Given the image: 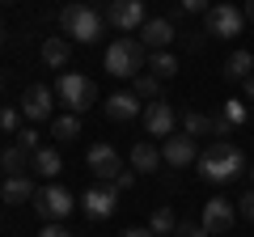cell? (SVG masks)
I'll use <instances>...</instances> for the list:
<instances>
[{
	"label": "cell",
	"instance_id": "6da1fadb",
	"mask_svg": "<svg viewBox=\"0 0 254 237\" xmlns=\"http://www.w3.org/2000/svg\"><path fill=\"white\" fill-rule=\"evenodd\" d=\"M195 165H199V178H208V182H233L237 174L246 170V157L233 140H212V148L199 153Z\"/></svg>",
	"mask_w": 254,
	"mask_h": 237
},
{
	"label": "cell",
	"instance_id": "7a4b0ae2",
	"mask_svg": "<svg viewBox=\"0 0 254 237\" xmlns=\"http://www.w3.org/2000/svg\"><path fill=\"white\" fill-rule=\"evenodd\" d=\"M102 26H106V13H98L93 4H85V0H72V4L60 9V30L68 38H76V43H98Z\"/></svg>",
	"mask_w": 254,
	"mask_h": 237
},
{
	"label": "cell",
	"instance_id": "3957f363",
	"mask_svg": "<svg viewBox=\"0 0 254 237\" xmlns=\"http://www.w3.org/2000/svg\"><path fill=\"white\" fill-rule=\"evenodd\" d=\"M102 64H106V72L110 76H123V81H136L140 72H144V43L140 38H131V34H123V38H115V43L106 47V55H102Z\"/></svg>",
	"mask_w": 254,
	"mask_h": 237
},
{
	"label": "cell",
	"instance_id": "277c9868",
	"mask_svg": "<svg viewBox=\"0 0 254 237\" xmlns=\"http://www.w3.org/2000/svg\"><path fill=\"white\" fill-rule=\"evenodd\" d=\"M55 98L68 106V115H85V110L98 102V85H93L89 76H81V72H64L60 81H55Z\"/></svg>",
	"mask_w": 254,
	"mask_h": 237
},
{
	"label": "cell",
	"instance_id": "5b68a950",
	"mask_svg": "<svg viewBox=\"0 0 254 237\" xmlns=\"http://www.w3.org/2000/svg\"><path fill=\"white\" fill-rule=\"evenodd\" d=\"M203 26H208L212 38H237V34H242V26H246V13L225 0V4H212V9L203 13Z\"/></svg>",
	"mask_w": 254,
	"mask_h": 237
},
{
	"label": "cell",
	"instance_id": "8992f818",
	"mask_svg": "<svg viewBox=\"0 0 254 237\" xmlns=\"http://www.w3.org/2000/svg\"><path fill=\"white\" fill-rule=\"evenodd\" d=\"M34 208H38L43 220H64V216H72L76 199H72V191H64V186H43V191L34 195Z\"/></svg>",
	"mask_w": 254,
	"mask_h": 237
},
{
	"label": "cell",
	"instance_id": "52a82bcc",
	"mask_svg": "<svg viewBox=\"0 0 254 237\" xmlns=\"http://www.w3.org/2000/svg\"><path fill=\"white\" fill-rule=\"evenodd\" d=\"M106 21L115 30H123V34L140 30L144 26V0H110L106 4Z\"/></svg>",
	"mask_w": 254,
	"mask_h": 237
},
{
	"label": "cell",
	"instance_id": "ba28073f",
	"mask_svg": "<svg viewBox=\"0 0 254 237\" xmlns=\"http://www.w3.org/2000/svg\"><path fill=\"white\" fill-rule=\"evenodd\" d=\"M161 161L165 165H174V170H187V165H195L199 161V148H195V136H165V144H161Z\"/></svg>",
	"mask_w": 254,
	"mask_h": 237
},
{
	"label": "cell",
	"instance_id": "9c48e42d",
	"mask_svg": "<svg viewBox=\"0 0 254 237\" xmlns=\"http://www.w3.org/2000/svg\"><path fill=\"white\" fill-rule=\"evenodd\" d=\"M115 208H119V191H115V186H89V191L81 195V212L89 220L115 216Z\"/></svg>",
	"mask_w": 254,
	"mask_h": 237
},
{
	"label": "cell",
	"instance_id": "30bf717a",
	"mask_svg": "<svg viewBox=\"0 0 254 237\" xmlns=\"http://www.w3.org/2000/svg\"><path fill=\"white\" fill-rule=\"evenodd\" d=\"M51 110H55V93L47 89V85H30V89L21 93V115H26L30 123L51 118Z\"/></svg>",
	"mask_w": 254,
	"mask_h": 237
},
{
	"label": "cell",
	"instance_id": "8fae6325",
	"mask_svg": "<svg viewBox=\"0 0 254 237\" xmlns=\"http://www.w3.org/2000/svg\"><path fill=\"white\" fill-rule=\"evenodd\" d=\"M208 233H229V229L237 225V212L229 199H220V195H212L208 203H203V220H199Z\"/></svg>",
	"mask_w": 254,
	"mask_h": 237
},
{
	"label": "cell",
	"instance_id": "7c38bea8",
	"mask_svg": "<svg viewBox=\"0 0 254 237\" xmlns=\"http://www.w3.org/2000/svg\"><path fill=\"white\" fill-rule=\"evenodd\" d=\"M174 123H178V118H174V106H170V102H161V98H157V102H148V106H144V131H148V136H174Z\"/></svg>",
	"mask_w": 254,
	"mask_h": 237
},
{
	"label": "cell",
	"instance_id": "4fadbf2b",
	"mask_svg": "<svg viewBox=\"0 0 254 237\" xmlns=\"http://www.w3.org/2000/svg\"><path fill=\"white\" fill-rule=\"evenodd\" d=\"M89 170L98 174L102 182H115L123 174V161H119V153L110 144H89Z\"/></svg>",
	"mask_w": 254,
	"mask_h": 237
},
{
	"label": "cell",
	"instance_id": "5bb4252c",
	"mask_svg": "<svg viewBox=\"0 0 254 237\" xmlns=\"http://www.w3.org/2000/svg\"><path fill=\"white\" fill-rule=\"evenodd\" d=\"M140 43H144V51H165V47L178 38V30H174V21H165V17H153V21H144L140 26Z\"/></svg>",
	"mask_w": 254,
	"mask_h": 237
},
{
	"label": "cell",
	"instance_id": "9a60e30c",
	"mask_svg": "<svg viewBox=\"0 0 254 237\" xmlns=\"http://www.w3.org/2000/svg\"><path fill=\"white\" fill-rule=\"evenodd\" d=\"M136 115H144V106H140L136 93L119 89V93H110V98H106V118H115V123H131Z\"/></svg>",
	"mask_w": 254,
	"mask_h": 237
},
{
	"label": "cell",
	"instance_id": "2e32d148",
	"mask_svg": "<svg viewBox=\"0 0 254 237\" xmlns=\"http://www.w3.org/2000/svg\"><path fill=\"white\" fill-rule=\"evenodd\" d=\"M34 195L38 191H34V178H30V174H9L4 186H0V199L9 203V208H13V203H30Z\"/></svg>",
	"mask_w": 254,
	"mask_h": 237
},
{
	"label": "cell",
	"instance_id": "e0dca14e",
	"mask_svg": "<svg viewBox=\"0 0 254 237\" xmlns=\"http://www.w3.org/2000/svg\"><path fill=\"white\" fill-rule=\"evenodd\" d=\"M38 55H43L47 68H64L68 59H72V43H68L64 34H55V38H47V43H43V51H38Z\"/></svg>",
	"mask_w": 254,
	"mask_h": 237
},
{
	"label": "cell",
	"instance_id": "ac0fdd59",
	"mask_svg": "<svg viewBox=\"0 0 254 237\" xmlns=\"http://www.w3.org/2000/svg\"><path fill=\"white\" fill-rule=\"evenodd\" d=\"M30 161H34V153L21 144H4V153H0V170H9V174H26Z\"/></svg>",
	"mask_w": 254,
	"mask_h": 237
},
{
	"label": "cell",
	"instance_id": "d6986e66",
	"mask_svg": "<svg viewBox=\"0 0 254 237\" xmlns=\"http://www.w3.org/2000/svg\"><path fill=\"white\" fill-rule=\"evenodd\" d=\"M157 165H161V153H157L153 144H131V170H140V174H153Z\"/></svg>",
	"mask_w": 254,
	"mask_h": 237
},
{
	"label": "cell",
	"instance_id": "ffe728a7",
	"mask_svg": "<svg viewBox=\"0 0 254 237\" xmlns=\"http://www.w3.org/2000/svg\"><path fill=\"white\" fill-rule=\"evenodd\" d=\"M250 72H254V55L250 51H233L225 59V76H229V81H246Z\"/></svg>",
	"mask_w": 254,
	"mask_h": 237
},
{
	"label": "cell",
	"instance_id": "44dd1931",
	"mask_svg": "<svg viewBox=\"0 0 254 237\" xmlns=\"http://www.w3.org/2000/svg\"><path fill=\"white\" fill-rule=\"evenodd\" d=\"M30 170L43 174V178H55V174L64 170V161H60V153H55V148H38L34 161H30Z\"/></svg>",
	"mask_w": 254,
	"mask_h": 237
},
{
	"label": "cell",
	"instance_id": "7402d4cb",
	"mask_svg": "<svg viewBox=\"0 0 254 237\" xmlns=\"http://www.w3.org/2000/svg\"><path fill=\"white\" fill-rule=\"evenodd\" d=\"M148 68H153L157 81H170V76H178V55H170V51H153V55H148Z\"/></svg>",
	"mask_w": 254,
	"mask_h": 237
},
{
	"label": "cell",
	"instance_id": "603a6c76",
	"mask_svg": "<svg viewBox=\"0 0 254 237\" xmlns=\"http://www.w3.org/2000/svg\"><path fill=\"white\" fill-rule=\"evenodd\" d=\"M51 136L60 140V144H68V140H76L81 136V115H60L51 123Z\"/></svg>",
	"mask_w": 254,
	"mask_h": 237
},
{
	"label": "cell",
	"instance_id": "cb8c5ba5",
	"mask_svg": "<svg viewBox=\"0 0 254 237\" xmlns=\"http://www.w3.org/2000/svg\"><path fill=\"white\" fill-rule=\"evenodd\" d=\"M182 131H187V136H212V115L187 110V115H182Z\"/></svg>",
	"mask_w": 254,
	"mask_h": 237
},
{
	"label": "cell",
	"instance_id": "d4e9b609",
	"mask_svg": "<svg viewBox=\"0 0 254 237\" xmlns=\"http://www.w3.org/2000/svg\"><path fill=\"white\" fill-rule=\"evenodd\" d=\"M148 229H153L157 237L174 233V229H178V216H174V208H157V212H153V220H148Z\"/></svg>",
	"mask_w": 254,
	"mask_h": 237
},
{
	"label": "cell",
	"instance_id": "484cf974",
	"mask_svg": "<svg viewBox=\"0 0 254 237\" xmlns=\"http://www.w3.org/2000/svg\"><path fill=\"white\" fill-rule=\"evenodd\" d=\"M131 93H136V98H153V102H157V98H161V81H157L153 72H140V76H136V89H131Z\"/></svg>",
	"mask_w": 254,
	"mask_h": 237
},
{
	"label": "cell",
	"instance_id": "4316f807",
	"mask_svg": "<svg viewBox=\"0 0 254 237\" xmlns=\"http://www.w3.org/2000/svg\"><path fill=\"white\" fill-rule=\"evenodd\" d=\"M220 115H225L229 123L237 127V123H246V118H250V106H246L242 98H225V110H220Z\"/></svg>",
	"mask_w": 254,
	"mask_h": 237
},
{
	"label": "cell",
	"instance_id": "83f0119b",
	"mask_svg": "<svg viewBox=\"0 0 254 237\" xmlns=\"http://www.w3.org/2000/svg\"><path fill=\"white\" fill-rule=\"evenodd\" d=\"M21 118H26V115H21V106H4V110H0V127H4V131H9V136H13V131H17V123H21Z\"/></svg>",
	"mask_w": 254,
	"mask_h": 237
},
{
	"label": "cell",
	"instance_id": "f1b7e54d",
	"mask_svg": "<svg viewBox=\"0 0 254 237\" xmlns=\"http://www.w3.org/2000/svg\"><path fill=\"white\" fill-rule=\"evenodd\" d=\"M174 237H212L203 225H190V220H178V229H174Z\"/></svg>",
	"mask_w": 254,
	"mask_h": 237
},
{
	"label": "cell",
	"instance_id": "f546056e",
	"mask_svg": "<svg viewBox=\"0 0 254 237\" xmlns=\"http://www.w3.org/2000/svg\"><path fill=\"white\" fill-rule=\"evenodd\" d=\"M38 237H76V233H72V229H64L60 220H47V225L38 229Z\"/></svg>",
	"mask_w": 254,
	"mask_h": 237
},
{
	"label": "cell",
	"instance_id": "4dcf8cb0",
	"mask_svg": "<svg viewBox=\"0 0 254 237\" xmlns=\"http://www.w3.org/2000/svg\"><path fill=\"white\" fill-rule=\"evenodd\" d=\"M17 144H21V148H30V153H38V148H43V144H38V131H34V127L17 131Z\"/></svg>",
	"mask_w": 254,
	"mask_h": 237
},
{
	"label": "cell",
	"instance_id": "1f68e13d",
	"mask_svg": "<svg viewBox=\"0 0 254 237\" xmlns=\"http://www.w3.org/2000/svg\"><path fill=\"white\" fill-rule=\"evenodd\" d=\"M110 186H115V191H131V186H136V170H123Z\"/></svg>",
	"mask_w": 254,
	"mask_h": 237
},
{
	"label": "cell",
	"instance_id": "d6a6232c",
	"mask_svg": "<svg viewBox=\"0 0 254 237\" xmlns=\"http://www.w3.org/2000/svg\"><path fill=\"white\" fill-rule=\"evenodd\" d=\"M178 4H182V13H208L212 9L208 0H178Z\"/></svg>",
	"mask_w": 254,
	"mask_h": 237
},
{
	"label": "cell",
	"instance_id": "836d02e7",
	"mask_svg": "<svg viewBox=\"0 0 254 237\" xmlns=\"http://www.w3.org/2000/svg\"><path fill=\"white\" fill-rule=\"evenodd\" d=\"M119 237H157V233H153V229H148V225H144V229L136 225V229H123V233H119Z\"/></svg>",
	"mask_w": 254,
	"mask_h": 237
},
{
	"label": "cell",
	"instance_id": "e575fe53",
	"mask_svg": "<svg viewBox=\"0 0 254 237\" xmlns=\"http://www.w3.org/2000/svg\"><path fill=\"white\" fill-rule=\"evenodd\" d=\"M242 212H246V220H254V191L242 195Z\"/></svg>",
	"mask_w": 254,
	"mask_h": 237
},
{
	"label": "cell",
	"instance_id": "d590c367",
	"mask_svg": "<svg viewBox=\"0 0 254 237\" xmlns=\"http://www.w3.org/2000/svg\"><path fill=\"white\" fill-rule=\"evenodd\" d=\"M242 85H246V98H250V102H254V72H250V76H246V81H242Z\"/></svg>",
	"mask_w": 254,
	"mask_h": 237
},
{
	"label": "cell",
	"instance_id": "8d00e7d4",
	"mask_svg": "<svg viewBox=\"0 0 254 237\" xmlns=\"http://www.w3.org/2000/svg\"><path fill=\"white\" fill-rule=\"evenodd\" d=\"M242 13H246V21L254 26V0H246V9H242Z\"/></svg>",
	"mask_w": 254,
	"mask_h": 237
},
{
	"label": "cell",
	"instance_id": "74e56055",
	"mask_svg": "<svg viewBox=\"0 0 254 237\" xmlns=\"http://www.w3.org/2000/svg\"><path fill=\"white\" fill-rule=\"evenodd\" d=\"M0 43H9V30H4V26H0Z\"/></svg>",
	"mask_w": 254,
	"mask_h": 237
},
{
	"label": "cell",
	"instance_id": "f35d334b",
	"mask_svg": "<svg viewBox=\"0 0 254 237\" xmlns=\"http://www.w3.org/2000/svg\"><path fill=\"white\" fill-rule=\"evenodd\" d=\"M246 174H250V182H254V165H246Z\"/></svg>",
	"mask_w": 254,
	"mask_h": 237
},
{
	"label": "cell",
	"instance_id": "ab89813d",
	"mask_svg": "<svg viewBox=\"0 0 254 237\" xmlns=\"http://www.w3.org/2000/svg\"><path fill=\"white\" fill-rule=\"evenodd\" d=\"M0 4H13V0H0Z\"/></svg>",
	"mask_w": 254,
	"mask_h": 237
},
{
	"label": "cell",
	"instance_id": "60d3db41",
	"mask_svg": "<svg viewBox=\"0 0 254 237\" xmlns=\"http://www.w3.org/2000/svg\"><path fill=\"white\" fill-rule=\"evenodd\" d=\"M0 186H4V178H0Z\"/></svg>",
	"mask_w": 254,
	"mask_h": 237
}]
</instances>
